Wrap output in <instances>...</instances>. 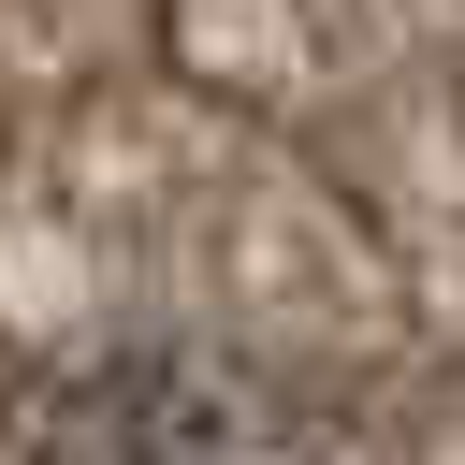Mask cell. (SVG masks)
I'll return each instance as SVG.
<instances>
[{
	"mask_svg": "<svg viewBox=\"0 0 465 465\" xmlns=\"http://www.w3.org/2000/svg\"><path fill=\"white\" fill-rule=\"evenodd\" d=\"M102 421H116V465H320L291 392L247 363H131Z\"/></svg>",
	"mask_w": 465,
	"mask_h": 465,
	"instance_id": "6da1fadb",
	"label": "cell"
}]
</instances>
